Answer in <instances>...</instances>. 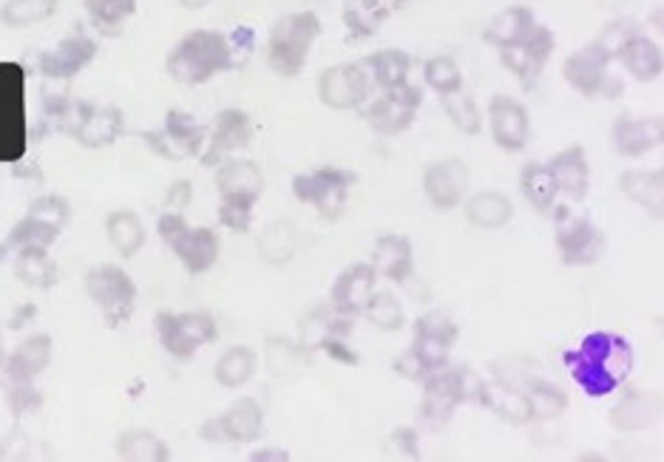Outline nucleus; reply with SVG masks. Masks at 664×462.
Here are the masks:
<instances>
[{"mask_svg": "<svg viewBox=\"0 0 664 462\" xmlns=\"http://www.w3.org/2000/svg\"><path fill=\"white\" fill-rule=\"evenodd\" d=\"M253 211H256V205H251V202L222 199L219 202V222L231 233H247L253 225Z\"/></svg>", "mask_w": 664, "mask_h": 462, "instance_id": "obj_51", "label": "nucleus"}, {"mask_svg": "<svg viewBox=\"0 0 664 462\" xmlns=\"http://www.w3.org/2000/svg\"><path fill=\"white\" fill-rule=\"evenodd\" d=\"M258 258L267 267H287L298 253V230L290 218H278L262 230L256 242Z\"/></svg>", "mask_w": 664, "mask_h": 462, "instance_id": "obj_34", "label": "nucleus"}, {"mask_svg": "<svg viewBox=\"0 0 664 462\" xmlns=\"http://www.w3.org/2000/svg\"><path fill=\"white\" fill-rule=\"evenodd\" d=\"M562 363L585 398L602 400L616 394L627 383L636 352L625 335L596 329V332H588L576 347L565 349Z\"/></svg>", "mask_w": 664, "mask_h": 462, "instance_id": "obj_1", "label": "nucleus"}, {"mask_svg": "<svg viewBox=\"0 0 664 462\" xmlns=\"http://www.w3.org/2000/svg\"><path fill=\"white\" fill-rule=\"evenodd\" d=\"M423 105V91L415 83H403L398 89L384 91L364 105V123L378 136H400L409 131L418 120V111Z\"/></svg>", "mask_w": 664, "mask_h": 462, "instance_id": "obj_11", "label": "nucleus"}, {"mask_svg": "<svg viewBox=\"0 0 664 462\" xmlns=\"http://www.w3.org/2000/svg\"><path fill=\"white\" fill-rule=\"evenodd\" d=\"M207 131L211 129L196 123L187 111H168L160 131H145V142L162 160L180 162L187 156H200L205 151Z\"/></svg>", "mask_w": 664, "mask_h": 462, "instance_id": "obj_14", "label": "nucleus"}, {"mask_svg": "<svg viewBox=\"0 0 664 462\" xmlns=\"http://www.w3.org/2000/svg\"><path fill=\"white\" fill-rule=\"evenodd\" d=\"M358 182V174L347 167H318L310 174H298L293 179V196L302 205H310L324 222H338L347 213L349 191Z\"/></svg>", "mask_w": 664, "mask_h": 462, "instance_id": "obj_8", "label": "nucleus"}, {"mask_svg": "<svg viewBox=\"0 0 664 462\" xmlns=\"http://www.w3.org/2000/svg\"><path fill=\"white\" fill-rule=\"evenodd\" d=\"M636 32H642V29H639L636 20L622 18V20H611V23H607V27L602 29V34H600V38H596V40H600V43L605 45L607 54H611L613 63H616V54H620V49H622V45H625L627 40H631Z\"/></svg>", "mask_w": 664, "mask_h": 462, "instance_id": "obj_50", "label": "nucleus"}, {"mask_svg": "<svg viewBox=\"0 0 664 462\" xmlns=\"http://www.w3.org/2000/svg\"><path fill=\"white\" fill-rule=\"evenodd\" d=\"M116 456H120V460H134V462H165L171 460V449L162 443L160 437L151 434V431L131 429L120 437V443H116Z\"/></svg>", "mask_w": 664, "mask_h": 462, "instance_id": "obj_40", "label": "nucleus"}, {"mask_svg": "<svg viewBox=\"0 0 664 462\" xmlns=\"http://www.w3.org/2000/svg\"><path fill=\"white\" fill-rule=\"evenodd\" d=\"M466 218L478 230H500L514 218V202L500 191H480L463 202Z\"/></svg>", "mask_w": 664, "mask_h": 462, "instance_id": "obj_31", "label": "nucleus"}, {"mask_svg": "<svg viewBox=\"0 0 664 462\" xmlns=\"http://www.w3.org/2000/svg\"><path fill=\"white\" fill-rule=\"evenodd\" d=\"M372 74L364 63H338L321 71L318 100L333 111H358L372 100Z\"/></svg>", "mask_w": 664, "mask_h": 462, "instance_id": "obj_12", "label": "nucleus"}, {"mask_svg": "<svg viewBox=\"0 0 664 462\" xmlns=\"http://www.w3.org/2000/svg\"><path fill=\"white\" fill-rule=\"evenodd\" d=\"M60 227L49 225V222H43V218H34V216H23L14 225V230L9 233V245L14 247V250H27V247H49L54 245L60 238Z\"/></svg>", "mask_w": 664, "mask_h": 462, "instance_id": "obj_47", "label": "nucleus"}, {"mask_svg": "<svg viewBox=\"0 0 664 462\" xmlns=\"http://www.w3.org/2000/svg\"><path fill=\"white\" fill-rule=\"evenodd\" d=\"M171 80L182 85H202L213 80L219 71L233 69L231 40L216 29H196L187 32L165 58Z\"/></svg>", "mask_w": 664, "mask_h": 462, "instance_id": "obj_4", "label": "nucleus"}, {"mask_svg": "<svg viewBox=\"0 0 664 462\" xmlns=\"http://www.w3.org/2000/svg\"><path fill=\"white\" fill-rule=\"evenodd\" d=\"M256 372H258L256 349L236 343V347L225 349V352L219 355L216 369H213V378H216V383L219 386H225V389H242V386L251 383Z\"/></svg>", "mask_w": 664, "mask_h": 462, "instance_id": "obj_38", "label": "nucleus"}, {"mask_svg": "<svg viewBox=\"0 0 664 462\" xmlns=\"http://www.w3.org/2000/svg\"><path fill=\"white\" fill-rule=\"evenodd\" d=\"M191 202H194V185L187 179H176L174 185L168 187V193H165V207H168V211L182 213Z\"/></svg>", "mask_w": 664, "mask_h": 462, "instance_id": "obj_54", "label": "nucleus"}, {"mask_svg": "<svg viewBox=\"0 0 664 462\" xmlns=\"http://www.w3.org/2000/svg\"><path fill=\"white\" fill-rule=\"evenodd\" d=\"M52 355H54L52 335L45 332L32 335V338L23 340V343L9 355V363H7L9 378L20 380V383H32L34 378H40V374L49 369Z\"/></svg>", "mask_w": 664, "mask_h": 462, "instance_id": "obj_30", "label": "nucleus"}, {"mask_svg": "<svg viewBox=\"0 0 664 462\" xmlns=\"http://www.w3.org/2000/svg\"><path fill=\"white\" fill-rule=\"evenodd\" d=\"M620 191L625 193V199L642 207L651 218H664V167H653V171H642V167H631L620 174Z\"/></svg>", "mask_w": 664, "mask_h": 462, "instance_id": "obj_27", "label": "nucleus"}, {"mask_svg": "<svg viewBox=\"0 0 664 462\" xmlns=\"http://www.w3.org/2000/svg\"><path fill=\"white\" fill-rule=\"evenodd\" d=\"M554 49H556V34L551 32L549 27L537 23V27L531 29L520 43L505 45V49H500L497 54H500L503 69L509 71V74H514L525 91H534L542 78V71H545V65H549L551 54H554Z\"/></svg>", "mask_w": 664, "mask_h": 462, "instance_id": "obj_13", "label": "nucleus"}, {"mask_svg": "<svg viewBox=\"0 0 664 462\" xmlns=\"http://www.w3.org/2000/svg\"><path fill=\"white\" fill-rule=\"evenodd\" d=\"M651 27L656 29L658 34H664V7L653 9V14H651Z\"/></svg>", "mask_w": 664, "mask_h": 462, "instance_id": "obj_55", "label": "nucleus"}, {"mask_svg": "<svg viewBox=\"0 0 664 462\" xmlns=\"http://www.w3.org/2000/svg\"><path fill=\"white\" fill-rule=\"evenodd\" d=\"M554 245L560 261L568 267H594L605 258L607 236L594 218L574 213L571 205H556L554 213Z\"/></svg>", "mask_w": 664, "mask_h": 462, "instance_id": "obj_7", "label": "nucleus"}, {"mask_svg": "<svg viewBox=\"0 0 664 462\" xmlns=\"http://www.w3.org/2000/svg\"><path fill=\"white\" fill-rule=\"evenodd\" d=\"M551 174H554L560 196L571 205L585 202L588 191H591V165H588V154L582 145H568L560 154L549 160Z\"/></svg>", "mask_w": 664, "mask_h": 462, "instance_id": "obj_24", "label": "nucleus"}, {"mask_svg": "<svg viewBox=\"0 0 664 462\" xmlns=\"http://www.w3.org/2000/svg\"><path fill=\"white\" fill-rule=\"evenodd\" d=\"M364 315H367V321L372 324L375 329H381V332H398V329H403V324H407V309H403V304H400V298L395 296V292H375V296L369 298Z\"/></svg>", "mask_w": 664, "mask_h": 462, "instance_id": "obj_46", "label": "nucleus"}, {"mask_svg": "<svg viewBox=\"0 0 664 462\" xmlns=\"http://www.w3.org/2000/svg\"><path fill=\"white\" fill-rule=\"evenodd\" d=\"M412 332V347L395 360V372L403 374L407 380H420L423 383L429 374L449 367V358H452V349L460 338V329L449 318V312L432 309V312L420 315Z\"/></svg>", "mask_w": 664, "mask_h": 462, "instance_id": "obj_3", "label": "nucleus"}, {"mask_svg": "<svg viewBox=\"0 0 664 462\" xmlns=\"http://www.w3.org/2000/svg\"><path fill=\"white\" fill-rule=\"evenodd\" d=\"M182 9H191V12H196V9H205L211 0H176Z\"/></svg>", "mask_w": 664, "mask_h": 462, "instance_id": "obj_56", "label": "nucleus"}, {"mask_svg": "<svg viewBox=\"0 0 664 462\" xmlns=\"http://www.w3.org/2000/svg\"><path fill=\"white\" fill-rule=\"evenodd\" d=\"M154 329L160 347L176 360H191L202 347L219 338V327L211 312H160Z\"/></svg>", "mask_w": 664, "mask_h": 462, "instance_id": "obj_10", "label": "nucleus"}, {"mask_svg": "<svg viewBox=\"0 0 664 462\" xmlns=\"http://www.w3.org/2000/svg\"><path fill=\"white\" fill-rule=\"evenodd\" d=\"M426 392L418 420L429 431H440L463 403L489 405L491 386L469 367H443L423 380Z\"/></svg>", "mask_w": 664, "mask_h": 462, "instance_id": "obj_2", "label": "nucleus"}, {"mask_svg": "<svg viewBox=\"0 0 664 462\" xmlns=\"http://www.w3.org/2000/svg\"><path fill=\"white\" fill-rule=\"evenodd\" d=\"M471 171L460 156H446V160L426 165L423 171V193L429 205L438 213H452L469 199Z\"/></svg>", "mask_w": 664, "mask_h": 462, "instance_id": "obj_15", "label": "nucleus"}, {"mask_svg": "<svg viewBox=\"0 0 664 462\" xmlns=\"http://www.w3.org/2000/svg\"><path fill=\"white\" fill-rule=\"evenodd\" d=\"M318 38H321V18L316 12H290L278 18L267 38V65L273 74L298 78Z\"/></svg>", "mask_w": 664, "mask_h": 462, "instance_id": "obj_5", "label": "nucleus"}, {"mask_svg": "<svg viewBox=\"0 0 664 462\" xmlns=\"http://www.w3.org/2000/svg\"><path fill=\"white\" fill-rule=\"evenodd\" d=\"M14 273L27 287L34 289H52L58 284V264L52 261L45 247H27L18 250V261H14Z\"/></svg>", "mask_w": 664, "mask_h": 462, "instance_id": "obj_39", "label": "nucleus"}, {"mask_svg": "<svg viewBox=\"0 0 664 462\" xmlns=\"http://www.w3.org/2000/svg\"><path fill=\"white\" fill-rule=\"evenodd\" d=\"M537 27V14L529 7H509L503 12H497L489 20V27L483 29V40L489 45H494L497 52L505 45H514Z\"/></svg>", "mask_w": 664, "mask_h": 462, "instance_id": "obj_33", "label": "nucleus"}, {"mask_svg": "<svg viewBox=\"0 0 664 462\" xmlns=\"http://www.w3.org/2000/svg\"><path fill=\"white\" fill-rule=\"evenodd\" d=\"M227 40H231V52H233V69L242 63H247L253 54V45H256V34H253V29L239 27L233 29L231 34H227Z\"/></svg>", "mask_w": 664, "mask_h": 462, "instance_id": "obj_53", "label": "nucleus"}, {"mask_svg": "<svg viewBox=\"0 0 664 462\" xmlns=\"http://www.w3.org/2000/svg\"><path fill=\"white\" fill-rule=\"evenodd\" d=\"M389 7H392V12H398V9H403V7H409V3H412V0H387Z\"/></svg>", "mask_w": 664, "mask_h": 462, "instance_id": "obj_57", "label": "nucleus"}, {"mask_svg": "<svg viewBox=\"0 0 664 462\" xmlns=\"http://www.w3.org/2000/svg\"><path fill=\"white\" fill-rule=\"evenodd\" d=\"M85 296L98 304V309L105 318V327L120 329L134 318L136 284L116 264H100V267L89 270V276H85Z\"/></svg>", "mask_w": 664, "mask_h": 462, "instance_id": "obj_9", "label": "nucleus"}, {"mask_svg": "<svg viewBox=\"0 0 664 462\" xmlns=\"http://www.w3.org/2000/svg\"><path fill=\"white\" fill-rule=\"evenodd\" d=\"M213 179H216V191H219L222 199L256 205L265 193V174L251 160H225L216 167Z\"/></svg>", "mask_w": 664, "mask_h": 462, "instance_id": "obj_23", "label": "nucleus"}, {"mask_svg": "<svg viewBox=\"0 0 664 462\" xmlns=\"http://www.w3.org/2000/svg\"><path fill=\"white\" fill-rule=\"evenodd\" d=\"M60 0H7L0 7V23L7 29H29L54 18Z\"/></svg>", "mask_w": 664, "mask_h": 462, "instance_id": "obj_41", "label": "nucleus"}, {"mask_svg": "<svg viewBox=\"0 0 664 462\" xmlns=\"http://www.w3.org/2000/svg\"><path fill=\"white\" fill-rule=\"evenodd\" d=\"M29 216L43 218V222H49V225L65 230L71 222V205H69V199L58 196V193H49V196H40V199L32 202V207H29Z\"/></svg>", "mask_w": 664, "mask_h": 462, "instance_id": "obj_49", "label": "nucleus"}, {"mask_svg": "<svg viewBox=\"0 0 664 462\" xmlns=\"http://www.w3.org/2000/svg\"><path fill=\"white\" fill-rule=\"evenodd\" d=\"M378 278H387L392 284H407L415 273V250L412 242L400 233H387L375 242L372 261Z\"/></svg>", "mask_w": 664, "mask_h": 462, "instance_id": "obj_26", "label": "nucleus"}, {"mask_svg": "<svg viewBox=\"0 0 664 462\" xmlns=\"http://www.w3.org/2000/svg\"><path fill=\"white\" fill-rule=\"evenodd\" d=\"M613 58L600 40L580 45L562 60V78L588 100H620L625 94V80L611 71Z\"/></svg>", "mask_w": 664, "mask_h": 462, "instance_id": "obj_6", "label": "nucleus"}, {"mask_svg": "<svg viewBox=\"0 0 664 462\" xmlns=\"http://www.w3.org/2000/svg\"><path fill=\"white\" fill-rule=\"evenodd\" d=\"M187 227L191 225H187L185 216H182L180 211H165L160 216V222H156V233H160V238L168 247H174L176 242H180V236L187 230Z\"/></svg>", "mask_w": 664, "mask_h": 462, "instance_id": "obj_52", "label": "nucleus"}, {"mask_svg": "<svg viewBox=\"0 0 664 462\" xmlns=\"http://www.w3.org/2000/svg\"><path fill=\"white\" fill-rule=\"evenodd\" d=\"M664 411V400L658 398L656 392H647V389H631V392L622 394L616 403H613L611 414V425L616 431H625V434H633V431L651 429L658 418H662Z\"/></svg>", "mask_w": 664, "mask_h": 462, "instance_id": "obj_25", "label": "nucleus"}, {"mask_svg": "<svg viewBox=\"0 0 664 462\" xmlns=\"http://www.w3.org/2000/svg\"><path fill=\"white\" fill-rule=\"evenodd\" d=\"M253 134V120L239 109H227L222 111L216 120H213L211 131H207V145L202 151V165L207 167H219L222 162L231 160V154H239V151L251 148Z\"/></svg>", "mask_w": 664, "mask_h": 462, "instance_id": "obj_18", "label": "nucleus"}, {"mask_svg": "<svg viewBox=\"0 0 664 462\" xmlns=\"http://www.w3.org/2000/svg\"><path fill=\"white\" fill-rule=\"evenodd\" d=\"M423 80L438 96L454 94V91L463 89V71H460L458 60L449 58V54H435V58L426 60Z\"/></svg>", "mask_w": 664, "mask_h": 462, "instance_id": "obj_45", "label": "nucleus"}, {"mask_svg": "<svg viewBox=\"0 0 664 462\" xmlns=\"http://www.w3.org/2000/svg\"><path fill=\"white\" fill-rule=\"evenodd\" d=\"M616 63L639 83H653L664 74V54L653 38L645 32H636L616 54Z\"/></svg>", "mask_w": 664, "mask_h": 462, "instance_id": "obj_29", "label": "nucleus"}, {"mask_svg": "<svg viewBox=\"0 0 664 462\" xmlns=\"http://www.w3.org/2000/svg\"><path fill=\"white\" fill-rule=\"evenodd\" d=\"M307 358V352H304V343L302 347H293V343H287V340H270L267 343V369H270L273 374H290L296 372L298 363Z\"/></svg>", "mask_w": 664, "mask_h": 462, "instance_id": "obj_48", "label": "nucleus"}, {"mask_svg": "<svg viewBox=\"0 0 664 462\" xmlns=\"http://www.w3.org/2000/svg\"><path fill=\"white\" fill-rule=\"evenodd\" d=\"M0 363H3V343H0Z\"/></svg>", "mask_w": 664, "mask_h": 462, "instance_id": "obj_58", "label": "nucleus"}, {"mask_svg": "<svg viewBox=\"0 0 664 462\" xmlns=\"http://www.w3.org/2000/svg\"><path fill=\"white\" fill-rule=\"evenodd\" d=\"M85 12L103 34H120L136 14V0H85Z\"/></svg>", "mask_w": 664, "mask_h": 462, "instance_id": "obj_44", "label": "nucleus"}, {"mask_svg": "<svg viewBox=\"0 0 664 462\" xmlns=\"http://www.w3.org/2000/svg\"><path fill=\"white\" fill-rule=\"evenodd\" d=\"M375 284H378V273L372 264H353L341 276L333 281L329 289V304L344 315H364L369 298L375 296Z\"/></svg>", "mask_w": 664, "mask_h": 462, "instance_id": "obj_22", "label": "nucleus"}, {"mask_svg": "<svg viewBox=\"0 0 664 462\" xmlns=\"http://www.w3.org/2000/svg\"><path fill=\"white\" fill-rule=\"evenodd\" d=\"M171 250H174V256L180 258L182 267L191 276H202V273H207L213 264L219 261L222 242L211 227H187Z\"/></svg>", "mask_w": 664, "mask_h": 462, "instance_id": "obj_28", "label": "nucleus"}, {"mask_svg": "<svg viewBox=\"0 0 664 462\" xmlns=\"http://www.w3.org/2000/svg\"><path fill=\"white\" fill-rule=\"evenodd\" d=\"M123 125V111L116 109V105L80 103L78 116H74L69 134L74 136L80 145H85V148H105V145L120 140Z\"/></svg>", "mask_w": 664, "mask_h": 462, "instance_id": "obj_21", "label": "nucleus"}, {"mask_svg": "<svg viewBox=\"0 0 664 462\" xmlns=\"http://www.w3.org/2000/svg\"><path fill=\"white\" fill-rule=\"evenodd\" d=\"M523 394L529 400L531 418L537 420H556L568 409V394L556 383H549V380H531Z\"/></svg>", "mask_w": 664, "mask_h": 462, "instance_id": "obj_43", "label": "nucleus"}, {"mask_svg": "<svg viewBox=\"0 0 664 462\" xmlns=\"http://www.w3.org/2000/svg\"><path fill=\"white\" fill-rule=\"evenodd\" d=\"M265 431V409L256 398H239L222 418L202 425L200 434L211 443H236L245 445L258 440Z\"/></svg>", "mask_w": 664, "mask_h": 462, "instance_id": "obj_17", "label": "nucleus"}, {"mask_svg": "<svg viewBox=\"0 0 664 462\" xmlns=\"http://www.w3.org/2000/svg\"><path fill=\"white\" fill-rule=\"evenodd\" d=\"M98 58V43L85 32H71L54 45L52 52H43L38 60V69L43 78L71 80Z\"/></svg>", "mask_w": 664, "mask_h": 462, "instance_id": "obj_20", "label": "nucleus"}, {"mask_svg": "<svg viewBox=\"0 0 664 462\" xmlns=\"http://www.w3.org/2000/svg\"><path fill=\"white\" fill-rule=\"evenodd\" d=\"M520 193L531 205V211H537L540 216H551L554 207L560 205V187H556L551 167L542 165V162L523 165V171H520Z\"/></svg>", "mask_w": 664, "mask_h": 462, "instance_id": "obj_32", "label": "nucleus"}, {"mask_svg": "<svg viewBox=\"0 0 664 462\" xmlns=\"http://www.w3.org/2000/svg\"><path fill=\"white\" fill-rule=\"evenodd\" d=\"M613 151L625 160H636L664 145V116H616L611 125Z\"/></svg>", "mask_w": 664, "mask_h": 462, "instance_id": "obj_19", "label": "nucleus"}, {"mask_svg": "<svg viewBox=\"0 0 664 462\" xmlns=\"http://www.w3.org/2000/svg\"><path fill=\"white\" fill-rule=\"evenodd\" d=\"M389 14H392V7L387 0H344L341 9L344 29L353 40H367L378 34Z\"/></svg>", "mask_w": 664, "mask_h": 462, "instance_id": "obj_35", "label": "nucleus"}, {"mask_svg": "<svg viewBox=\"0 0 664 462\" xmlns=\"http://www.w3.org/2000/svg\"><path fill=\"white\" fill-rule=\"evenodd\" d=\"M489 131L491 140L505 154H517L531 142V114L520 100L509 94H494L489 100Z\"/></svg>", "mask_w": 664, "mask_h": 462, "instance_id": "obj_16", "label": "nucleus"}, {"mask_svg": "<svg viewBox=\"0 0 664 462\" xmlns=\"http://www.w3.org/2000/svg\"><path fill=\"white\" fill-rule=\"evenodd\" d=\"M440 105H443L449 123L466 136H478L483 131V111L474 103V96L469 91H454V94L440 96Z\"/></svg>", "mask_w": 664, "mask_h": 462, "instance_id": "obj_42", "label": "nucleus"}, {"mask_svg": "<svg viewBox=\"0 0 664 462\" xmlns=\"http://www.w3.org/2000/svg\"><path fill=\"white\" fill-rule=\"evenodd\" d=\"M364 65L369 69V74H372V83L375 89H398V85L409 83V74H412L415 69V60L412 54L403 52V49H381V52L369 54L367 60H364Z\"/></svg>", "mask_w": 664, "mask_h": 462, "instance_id": "obj_36", "label": "nucleus"}, {"mask_svg": "<svg viewBox=\"0 0 664 462\" xmlns=\"http://www.w3.org/2000/svg\"><path fill=\"white\" fill-rule=\"evenodd\" d=\"M105 236H109L116 256L134 258L145 247L149 233H145V225H142V218L134 211H114L105 218Z\"/></svg>", "mask_w": 664, "mask_h": 462, "instance_id": "obj_37", "label": "nucleus"}]
</instances>
